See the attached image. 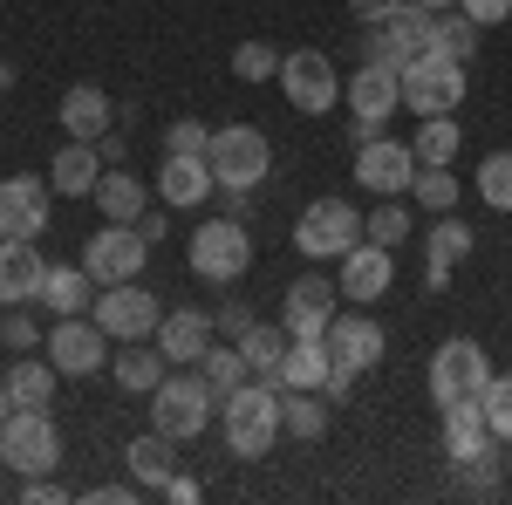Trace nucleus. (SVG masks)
Returning <instances> with one entry per match:
<instances>
[{"label":"nucleus","instance_id":"8","mask_svg":"<svg viewBox=\"0 0 512 505\" xmlns=\"http://www.w3.org/2000/svg\"><path fill=\"white\" fill-rule=\"evenodd\" d=\"M185 260H192L198 280L233 287L239 273L253 267V239H246V226H239V219H205V226L192 233V246H185Z\"/></svg>","mask_w":512,"mask_h":505},{"label":"nucleus","instance_id":"47","mask_svg":"<svg viewBox=\"0 0 512 505\" xmlns=\"http://www.w3.org/2000/svg\"><path fill=\"white\" fill-rule=\"evenodd\" d=\"M21 499H28V505H62L69 492H62L55 478H21Z\"/></svg>","mask_w":512,"mask_h":505},{"label":"nucleus","instance_id":"51","mask_svg":"<svg viewBox=\"0 0 512 505\" xmlns=\"http://www.w3.org/2000/svg\"><path fill=\"white\" fill-rule=\"evenodd\" d=\"M96 151H103V164H123V157H130V151H123V137H117V130H110V137H96Z\"/></svg>","mask_w":512,"mask_h":505},{"label":"nucleus","instance_id":"4","mask_svg":"<svg viewBox=\"0 0 512 505\" xmlns=\"http://www.w3.org/2000/svg\"><path fill=\"white\" fill-rule=\"evenodd\" d=\"M465 103V62L458 55H417V62H403V110L410 117H451Z\"/></svg>","mask_w":512,"mask_h":505},{"label":"nucleus","instance_id":"39","mask_svg":"<svg viewBox=\"0 0 512 505\" xmlns=\"http://www.w3.org/2000/svg\"><path fill=\"white\" fill-rule=\"evenodd\" d=\"M478 410H485L492 437H499V444H512V376H499V369H492V383H485V396H478Z\"/></svg>","mask_w":512,"mask_h":505},{"label":"nucleus","instance_id":"31","mask_svg":"<svg viewBox=\"0 0 512 505\" xmlns=\"http://www.w3.org/2000/svg\"><path fill=\"white\" fill-rule=\"evenodd\" d=\"M55 376H62V369H55L48 355H14V369H7L0 383L14 396V410H48V403H55Z\"/></svg>","mask_w":512,"mask_h":505},{"label":"nucleus","instance_id":"11","mask_svg":"<svg viewBox=\"0 0 512 505\" xmlns=\"http://www.w3.org/2000/svg\"><path fill=\"white\" fill-rule=\"evenodd\" d=\"M280 96L301 110V117H328L335 103H342V76H335V62L321 55V48H294V55H280Z\"/></svg>","mask_w":512,"mask_h":505},{"label":"nucleus","instance_id":"46","mask_svg":"<svg viewBox=\"0 0 512 505\" xmlns=\"http://www.w3.org/2000/svg\"><path fill=\"white\" fill-rule=\"evenodd\" d=\"M212 328H226V335H233V342H239V335L253 328V308H246V301H226V308L212 314Z\"/></svg>","mask_w":512,"mask_h":505},{"label":"nucleus","instance_id":"6","mask_svg":"<svg viewBox=\"0 0 512 505\" xmlns=\"http://www.w3.org/2000/svg\"><path fill=\"white\" fill-rule=\"evenodd\" d=\"M362 28H369V55H376V62H396V69L437 48V14L417 7V0H396L390 14H376V21H362Z\"/></svg>","mask_w":512,"mask_h":505},{"label":"nucleus","instance_id":"54","mask_svg":"<svg viewBox=\"0 0 512 505\" xmlns=\"http://www.w3.org/2000/svg\"><path fill=\"white\" fill-rule=\"evenodd\" d=\"M417 7H431V14H444V7H458V0H417Z\"/></svg>","mask_w":512,"mask_h":505},{"label":"nucleus","instance_id":"23","mask_svg":"<svg viewBox=\"0 0 512 505\" xmlns=\"http://www.w3.org/2000/svg\"><path fill=\"white\" fill-rule=\"evenodd\" d=\"M212 192H219V178H212V164H205V157H171V151H164L158 198L171 205V212H192V205H205Z\"/></svg>","mask_w":512,"mask_h":505},{"label":"nucleus","instance_id":"3","mask_svg":"<svg viewBox=\"0 0 512 505\" xmlns=\"http://www.w3.org/2000/svg\"><path fill=\"white\" fill-rule=\"evenodd\" d=\"M0 465L14 471V478H48V471L62 465V430L48 410H14L7 424H0Z\"/></svg>","mask_w":512,"mask_h":505},{"label":"nucleus","instance_id":"9","mask_svg":"<svg viewBox=\"0 0 512 505\" xmlns=\"http://www.w3.org/2000/svg\"><path fill=\"white\" fill-rule=\"evenodd\" d=\"M485 383H492V362H485V349H478L472 335H451V342L431 355V403H437V410H451V403H478Z\"/></svg>","mask_w":512,"mask_h":505},{"label":"nucleus","instance_id":"34","mask_svg":"<svg viewBox=\"0 0 512 505\" xmlns=\"http://www.w3.org/2000/svg\"><path fill=\"white\" fill-rule=\"evenodd\" d=\"M458 117H417V137H410V151H417V164H451L458 157Z\"/></svg>","mask_w":512,"mask_h":505},{"label":"nucleus","instance_id":"42","mask_svg":"<svg viewBox=\"0 0 512 505\" xmlns=\"http://www.w3.org/2000/svg\"><path fill=\"white\" fill-rule=\"evenodd\" d=\"M369 239H376V246H403V239H410V205H403V198H383V205L369 212Z\"/></svg>","mask_w":512,"mask_h":505},{"label":"nucleus","instance_id":"43","mask_svg":"<svg viewBox=\"0 0 512 505\" xmlns=\"http://www.w3.org/2000/svg\"><path fill=\"white\" fill-rule=\"evenodd\" d=\"M0 349H14V355L41 349V328H35V314H28V308H7V314H0Z\"/></svg>","mask_w":512,"mask_h":505},{"label":"nucleus","instance_id":"16","mask_svg":"<svg viewBox=\"0 0 512 505\" xmlns=\"http://www.w3.org/2000/svg\"><path fill=\"white\" fill-rule=\"evenodd\" d=\"M55 219V185L48 178H0V239H41Z\"/></svg>","mask_w":512,"mask_h":505},{"label":"nucleus","instance_id":"20","mask_svg":"<svg viewBox=\"0 0 512 505\" xmlns=\"http://www.w3.org/2000/svg\"><path fill=\"white\" fill-rule=\"evenodd\" d=\"M472 239L478 233L458 219V212H437V226L424 233V287H431V294H444V287H451V267L472 253Z\"/></svg>","mask_w":512,"mask_h":505},{"label":"nucleus","instance_id":"10","mask_svg":"<svg viewBox=\"0 0 512 505\" xmlns=\"http://www.w3.org/2000/svg\"><path fill=\"white\" fill-rule=\"evenodd\" d=\"M355 239H369V219L355 212L349 198H315V205L301 212V226H294V246H301L308 260H342Z\"/></svg>","mask_w":512,"mask_h":505},{"label":"nucleus","instance_id":"21","mask_svg":"<svg viewBox=\"0 0 512 505\" xmlns=\"http://www.w3.org/2000/svg\"><path fill=\"white\" fill-rule=\"evenodd\" d=\"M396 280V260L390 246H376V239H355L349 253H342V294L349 301H383Z\"/></svg>","mask_w":512,"mask_h":505},{"label":"nucleus","instance_id":"29","mask_svg":"<svg viewBox=\"0 0 512 505\" xmlns=\"http://www.w3.org/2000/svg\"><path fill=\"white\" fill-rule=\"evenodd\" d=\"M130 478L144 485V492H164L171 485V471H178V437H164V430H144V437H130Z\"/></svg>","mask_w":512,"mask_h":505},{"label":"nucleus","instance_id":"32","mask_svg":"<svg viewBox=\"0 0 512 505\" xmlns=\"http://www.w3.org/2000/svg\"><path fill=\"white\" fill-rule=\"evenodd\" d=\"M492 444H499V437H492V424H485L478 403H451V410H444V458H451V465H465V458L492 451Z\"/></svg>","mask_w":512,"mask_h":505},{"label":"nucleus","instance_id":"55","mask_svg":"<svg viewBox=\"0 0 512 505\" xmlns=\"http://www.w3.org/2000/svg\"><path fill=\"white\" fill-rule=\"evenodd\" d=\"M0 96H7V55H0Z\"/></svg>","mask_w":512,"mask_h":505},{"label":"nucleus","instance_id":"36","mask_svg":"<svg viewBox=\"0 0 512 505\" xmlns=\"http://www.w3.org/2000/svg\"><path fill=\"white\" fill-rule=\"evenodd\" d=\"M410 198H417L424 212H451V205H458V171H451V164H417Z\"/></svg>","mask_w":512,"mask_h":505},{"label":"nucleus","instance_id":"52","mask_svg":"<svg viewBox=\"0 0 512 505\" xmlns=\"http://www.w3.org/2000/svg\"><path fill=\"white\" fill-rule=\"evenodd\" d=\"M349 7H355V14H362V21H376V14H390L396 0H349Z\"/></svg>","mask_w":512,"mask_h":505},{"label":"nucleus","instance_id":"18","mask_svg":"<svg viewBox=\"0 0 512 505\" xmlns=\"http://www.w3.org/2000/svg\"><path fill=\"white\" fill-rule=\"evenodd\" d=\"M342 314V287H328L321 273H301L280 301V328L287 335H328V321Z\"/></svg>","mask_w":512,"mask_h":505},{"label":"nucleus","instance_id":"48","mask_svg":"<svg viewBox=\"0 0 512 505\" xmlns=\"http://www.w3.org/2000/svg\"><path fill=\"white\" fill-rule=\"evenodd\" d=\"M164 499H171V505H192V499H198V478H185V471H171V485H164Z\"/></svg>","mask_w":512,"mask_h":505},{"label":"nucleus","instance_id":"17","mask_svg":"<svg viewBox=\"0 0 512 505\" xmlns=\"http://www.w3.org/2000/svg\"><path fill=\"white\" fill-rule=\"evenodd\" d=\"M410 178H417V151L396 144V137H369L355 151V185L376 198H410Z\"/></svg>","mask_w":512,"mask_h":505},{"label":"nucleus","instance_id":"13","mask_svg":"<svg viewBox=\"0 0 512 505\" xmlns=\"http://www.w3.org/2000/svg\"><path fill=\"white\" fill-rule=\"evenodd\" d=\"M48 362L62 369V376H96V369H110V335H103V321L96 314H55V328H48Z\"/></svg>","mask_w":512,"mask_h":505},{"label":"nucleus","instance_id":"5","mask_svg":"<svg viewBox=\"0 0 512 505\" xmlns=\"http://www.w3.org/2000/svg\"><path fill=\"white\" fill-rule=\"evenodd\" d=\"M219 417V396L205 389V376L198 369H185V376H164L158 389H151V430H164V437H198V430Z\"/></svg>","mask_w":512,"mask_h":505},{"label":"nucleus","instance_id":"22","mask_svg":"<svg viewBox=\"0 0 512 505\" xmlns=\"http://www.w3.org/2000/svg\"><path fill=\"white\" fill-rule=\"evenodd\" d=\"M41 273H48V260L35 253V239H0V308L41 301Z\"/></svg>","mask_w":512,"mask_h":505},{"label":"nucleus","instance_id":"50","mask_svg":"<svg viewBox=\"0 0 512 505\" xmlns=\"http://www.w3.org/2000/svg\"><path fill=\"white\" fill-rule=\"evenodd\" d=\"M137 233H144V239H151V246H158V239L171 233V219H164V212H144V219H137Z\"/></svg>","mask_w":512,"mask_h":505},{"label":"nucleus","instance_id":"27","mask_svg":"<svg viewBox=\"0 0 512 505\" xmlns=\"http://www.w3.org/2000/svg\"><path fill=\"white\" fill-rule=\"evenodd\" d=\"M96 205H103V219L137 226V219L151 212V185H144L130 164H110V171H103V185H96Z\"/></svg>","mask_w":512,"mask_h":505},{"label":"nucleus","instance_id":"38","mask_svg":"<svg viewBox=\"0 0 512 505\" xmlns=\"http://www.w3.org/2000/svg\"><path fill=\"white\" fill-rule=\"evenodd\" d=\"M472 185H478V198H485L492 212H506V219H512V151H492L485 164H478Z\"/></svg>","mask_w":512,"mask_h":505},{"label":"nucleus","instance_id":"7","mask_svg":"<svg viewBox=\"0 0 512 505\" xmlns=\"http://www.w3.org/2000/svg\"><path fill=\"white\" fill-rule=\"evenodd\" d=\"M342 89H349V110H355V144L383 137V123L403 110V69H396V62H376V55H369Z\"/></svg>","mask_w":512,"mask_h":505},{"label":"nucleus","instance_id":"26","mask_svg":"<svg viewBox=\"0 0 512 505\" xmlns=\"http://www.w3.org/2000/svg\"><path fill=\"white\" fill-rule=\"evenodd\" d=\"M55 117H62V130H69L76 144H96V137H110V96H103L96 82H76V89L55 103Z\"/></svg>","mask_w":512,"mask_h":505},{"label":"nucleus","instance_id":"2","mask_svg":"<svg viewBox=\"0 0 512 505\" xmlns=\"http://www.w3.org/2000/svg\"><path fill=\"white\" fill-rule=\"evenodd\" d=\"M205 164H212V178H219V192H226V205H233V219H239L246 192L267 185V171H274V144H267L260 123H226V130H212Z\"/></svg>","mask_w":512,"mask_h":505},{"label":"nucleus","instance_id":"14","mask_svg":"<svg viewBox=\"0 0 512 505\" xmlns=\"http://www.w3.org/2000/svg\"><path fill=\"white\" fill-rule=\"evenodd\" d=\"M89 314L103 321V335H110V342H151V335H158V321H164L158 294H144L137 280H117V287H103Z\"/></svg>","mask_w":512,"mask_h":505},{"label":"nucleus","instance_id":"35","mask_svg":"<svg viewBox=\"0 0 512 505\" xmlns=\"http://www.w3.org/2000/svg\"><path fill=\"white\" fill-rule=\"evenodd\" d=\"M280 424L294 430V437H321L328 430V396L321 389H287L280 396Z\"/></svg>","mask_w":512,"mask_h":505},{"label":"nucleus","instance_id":"25","mask_svg":"<svg viewBox=\"0 0 512 505\" xmlns=\"http://www.w3.org/2000/svg\"><path fill=\"white\" fill-rule=\"evenodd\" d=\"M328 376H335L328 335H294L287 355H280V383L287 389H321V396H328Z\"/></svg>","mask_w":512,"mask_h":505},{"label":"nucleus","instance_id":"30","mask_svg":"<svg viewBox=\"0 0 512 505\" xmlns=\"http://www.w3.org/2000/svg\"><path fill=\"white\" fill-rule=\"evenodd\" d=\"M96 294H103V287H96L89 267H48L41 273V308L48 314H89Z\"/></svg>","mask_w":512,"mask_h":505},{"label":"nucleus","instance_id":"1","mask_svg":"<svg viewBox=\"0 0 512 505\" xmlns=\"http://www.w3.org/2000/svg\"><path fill=\"white\" fill-rule=\"evenodd\" d=\"M280 396H287L280 383L246 376V383L219 403V424H226V451H233V458H267V451H274V437L287 430L280 424Z\"/></svg>","mask_w":512,"mask_h":505},{"label":"nucleus","instance_id":"45","mask_svg":"<svg viewBox=\"0 0 512 505\" xmlns=\"http://www.w3.org/2000/svg\"><path fill=\"white\" fill-rule=\"evenodd\" d=\"M465 14H472L478 28H499V21H512V0H458Z\"/></svg>","mask_w":512,"mask_h":505},{"label":"nucleus","instance_id":"53","mask_svg":"<svg viewBox=\"0 0 512 505\" xmlns=\"http://www.w3.org/2000/svg\"><path fill=\"white\" fill-rule=\"evenodd\" d=\"M7 417H14V396H7V383H0V424H7Z\"/></svg>","mask_w":512,"mask_h":505},{"label":"nucleus","instance_id":"19","mask_svg":"<svg viewBox=\"0 0 512 505\" xmlns=\"http://www.w3.org/2000/svg\"><path fill=\"white\" fill-rule=\"evenodd\" d=\"M212 335H219V328H212V314L171 308L158 321V335H151V342L164 349V362H171V369H198V362H205V349H212Z\"/></svg>","mask_w":512,"mask_h":505},{"label":"nucleus","instance_id":"40","mask_svg":"<svg viewBox=\"0 0 512 505\" xmlns=\"http://www.w3.org/2000/svg\"><path fill=\"white\" fill-rule=\"evenodd\" d=\"M437 48H444V55H458V62H472V48H478V21L465 14V7H458V14H451V7L437 14Z\"/></svg>","mask_w":512,"mask_h":505},{"label":"nucleus","instance_id":"12","mask_svg":"<svg viewBox=\"0 0 512 505\" xmlns=\"http://www.w3.org/2000/svg\"><path fill=\"white\" fill-rule=\"evenodd\" d=\"M328 355H335L328 403H335V396H349L355 376H369V369L383 362V328H376L369 314H335V321H328Z\"/></svg>","mask_w":512,"mask_h":505},{"label":"nucleus","instance_id":"37","mask_svg":"<svg viewBox=\"0 0 512 505\" xmlns=\"http://www.w3.org/2000/svg\"><path fill=\"white\" fill-rule=\"evenodd\" d=\"M198 376H205V389H212V396L226 403V396H233V389L246 383L253 369H246V355H239V342H233V349H205V362H198Z\"/></svg>","mask_w":512,"mask_h":505},{"label":"nucleus","instance_id":"28","mask_svg":"<svg viewBox=\"0 0 512 505\" xmlns=\"http://www.w3.org/2000/svg\"><path fill=\"white\" fill-rule=\"evenodd\" d=\"M110 376H117L123 396H151V389L171 376V362H164V349H144V342H117V349H110Z\"/></svg>","mask_w":512,"mask_h":505},{"label":"nucleus","instance_id":"41","mask_svg":"<svg viewBox=\"0 0 512 505\" xmlns=\"http://www.w3.org/2000/svg\"><path fill=\"white\" fill-rule=\"evenodd\" d=\"M233 76L239 82H274L280 76V48H267V41H239L233 48Z\"/></svg>","mask_w":512,"mask_h":505},{"label":"nucleus","instance_id":"44","mask_svg":"<svg viewBox=\"0 0 512 505\" xmlns=\"http://www.w3.org/2000/svg\"><path fill=\"white\" fill-rule=\"evenodd\" d=\"M164 151H171V157H205V151H212V130L192 123V117H178L171 130H164Z\"/></svg>","mask_w":512,"mask_h":505},{"label":"nucleus","instance_id":"24","mask_svg":"<svg viewBox=\"0 0 512 505\" xmlns=\"http://www.w3.org/2000/svg\"><path fill=\"white\" fill-rule=\"evenodd\" d=\"M103 171H110V164H103V151H96V144H76V137H69V144L55 151V164H48V185H55L62 198H96Z\"/></svg>","mask_w":512,"mask_h":505},{"label":"nucleus","instance_id":"15","mask_svg":"<svg viewBox=\"0 0 512 505\" xmlns=\"http://www.w3.org/2000/svg\"><path fill=\"white\" fill-rule=\"evenodd\" d=\"M144 260H151V239L137 226H103V233L82 246V267L96 273V287H117V280H144Z\"/></svg>","mask_w":512,"mask_h":505},{"label":"nucleus","instance_id":"33","mask_svg":"<svg viewBox=\"0 0 512 505\" xmlns=\"http://www.w3.org/2000/svg\"><path fill=\"white\" fill-rule=\"evenodd\" d=\"M287 342H294L287 328H267V321H253V328L239 335V355H246V369H253V376L280 383V355H287ZM280 389H287V383H280Z\"/></svg>","mask_w":512,"mask_h":505},{"label":"nucleus","instance_id":"49","mask_svg":"<svg viewBox=\"0 0 512 505\" xmlns=\"http://www.w3.org/2000/svg\"><path fill=\"white\" fill-rule=\"evenodd\" d=\"M130 485H137V478H130ZM130 485H96V492H89V505H123V499H137Z\"/></svg>","mask_w":512,"mask_h":505}]
</instances>
